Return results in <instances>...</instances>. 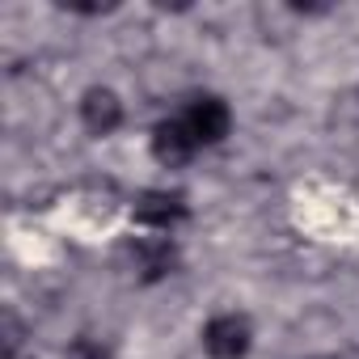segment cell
Wrapping results in <instances>:
<instances>
[{
	"instance_id": "1",
	"label": "cell",
	"mask_w": 359,
	"mask_h": 359,
	"mask_svg": "<svg viewBox=\"0 0 359 359\" xmlns=\"http://www.w3.org/2000/svg\"><path fill=\"white\" fill-rule=\"evenodd\" d=\"M254 346V325L245 313H216L203 325V351L212 359H245Z\"/></svg>"
},
{
	"instance_id": "6",
	"label": "cell",
	"mask_w": 359,
	"mask_h": 359,
	"mask_svg": "<svg viewBox=\"0 0 359 359\" xmlns=\"http://www.w3.org/2000/svg\"><path fill=\"white\" fill-rule=\"evenodd\" d=\"M195 135L187 131V123L182 118H165V123H156V131H152V156L165 165V169H177V165H187L191 156H195Z\"/></svg>"
},
{
	"instance_id": "4",
	"label": "cell",
	"mask_w": 359,
	"mask_h": 359,
	"mask_svg": "<svg viewBox=\"0 0 359 359\" xmlns=\"http://www.w3.org/2000/svg\"><path fill=\"white\" fill-rule=\"evenodd\" d=\"M131 262H135V275L144 283H161L177 271V245L165 237V233H152V237H140L131 245Z\"/></svg>"
},
{
	"instance_id": "5",
	"label": "cell",
	"mask_w": 359,
	"mask_h": 359,
	"mask_svg": "<svg viewBox=\"0 0 359 359\" xmlns=\"http://www.w3.org/2000/svg\"><path fill=\"white\" fill-rule=\"evenodd\" d=\"M81 123H85V131L97 135V140L114 135V131L123 127V102H118V93L106 89V85L85 89V97H81Z\"/></svg>"
},
{
	"instance_id": "7",
	"label": "cell",
	"mask_w": 359,
	"mask_h": 359,
	"mask_svg": "<svg viewBox=\"0 0 359 359\" xmlns=\"http://www.w3.org/2000/svg\"><path fill=\"white\" fill-rule=\"evenodd\" d=\"M64 359H110V346H102L97 338H89V334H81V338H72V342H68V351H64Z\"/></svg>"
},
{
	"instance_id": "8",
	"label": "cell",
	"mask_w": 359,
	"mask_h": 359,
	"mask_svg": "<svg viewBox=\"0 0 359 359\" xmlns=\"http://www.w3.org/2000/svg\"><path fill=\"white\" fill-rule=\"evenodd\" d=\"M22 321H18V313L13 309H5V359H18V346H22Z\"/></svg>"
},
{
	"instance_id": "2",
	"label": "cell",
	"mask_w": 359,
	"mask_h": 359,
	"mask_svg": "<svg viewBox=\"0 0 359 359\" xmlns=\"http://www.w3.org/2000/svg\"><path fill=\"white\" fill-rule=\"evenodd\" d=\"M131 220L148 233H169L187 220V199L177 191H140L131 199Z\"/></svg>"
},
{
	"instance_id": "3",
	"label": "cell",
	"mask_w": 359,
	"mask_h": 359,
	"mask_svg": "<svg viewBox=\"0 0 359 359\" xmlns=\"http://www.w3.org/2000/svg\"><path fill=\"white\" fill-rule=\"evenodd\" d=\"M182 123H187V131L195 135V144H199V148H208V144H220V140L233 131V110H229V102H224V97L203 93V97H195V102L187 106Z\"/></svg>"
}]
</instances>
